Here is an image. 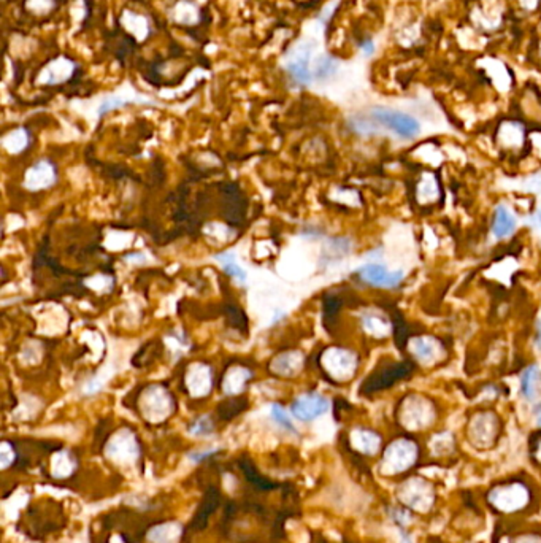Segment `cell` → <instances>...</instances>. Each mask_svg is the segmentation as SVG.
Instances as JSON below:
<instances>
[{
  "label": "cell",
  "instance_id": "16",
  "mask_svg": "<svg viewBox=\"0 0 541 543\" xmlns=\"http://www.w3.org/2000/svg\"><path fill=\"white\" fill-rule=\"evenodd\" d=\"M362 324H364V329L367 332L372 334L373 337H386L391 332L389 319L380 313H367L365 317L362 318Z\"/></svg>",
  "mask_w": 541,
  "mask_h": 543
},
{
  "label": "cell",
  "instance_id": "22",
  "mask_svg": "<svg viewBox=\"0 0 541 543\" xmlns=\"http://www.w3.org/2000/svg\"><path fill=\"white\" fill-rule=\"evenodd\" d=\"M272 418L275 420V422H277V425H279L281 427H284L286 431L295 432V426L292 425V420L289 418L288 411H286L281 405H273L272 407Z\"/></svg>",
  "mask_w": 541,
  "mask_h": 543
},
{
  "label": "cell",
  "instance_id": "15",
  "mask_svg": "<svg viewBox=\"0 0 541 543\" xmlns=\"http://www.w3.org/2000/svg\"><path fill=\"white\" fill-rule=\"evenodd\" d=\"M288 70L291 77L294 78L297 83L310 84L313 81V77H315L310 69V53L302 54V56L294 59V61H291L288 64Z\"/></svg>",
  "mask_w": 541,
  "mask_h": 543
},
{
  "label": "cell",
  "instance_id": "10",
  "mask_svg": "<svg viewBox=\"0 0 541 543\" xmlns=\"http://www.w3.org/2000/svg\"><path fill=\"white\" fill-rule=\"evenodd\" d=\"M497 432V418L492 413H481L478 416H475V420L472 422V427H470V434H472V438L478 443H489L492 442Z\"/></svg>",
  "mask_w": 541,
  "mask_h": 543
},
{
  "label": "cell",
  "instance_id": "24",
  "mask_svg": "<svg viewBox=\"0 0 541 543\" xmlns=\"http://www.w3.org/2000/svg\"><path fill=\"white\" fill-rule=\"evenodd\" d=\"M0 461H2V467L3 469H7V467L13 463L15 461V452L13 448L10 447V445L5 442L2 445V456H0Z\"/></svg>",
  "mask_w": 541,
  "mask_h": 543
},
{
  "label": "cell",
  "instance_id": "23",
  "mask_svg": "<svg viewBox=\"0 0 541 543\" xmlns=\"http://www.w3.org/2000/svg\"><path fill=\"white\" fill-rule=\"evenodd\" d=\"M189 431H191V434H194V436H208V434L213 432V422L208 420V416H203L196 422H192V426L189 427Z\"/></svg>",
  "mask_w": 541,
  "mask_h": 543
},
{
  "label": "cell",
  "instance_id": "9",
  "mask_svg": "<svg viewBox=\"0 0 541 543\" xmlns=\"http://www.w3.org/2000/svg\"><path fill=\"white\" fill-rule=\"evenodd\" d=\"M359 276L365 283L378 287H396L403 280V270H387L381 264H367L359 269Z\"/></svg>",
  "mask_w": 541,
  "mask_h": 543
},
{
  "label": "cell",
  "instance_id": "27",
  "mask_svg": "<svg viewBox=\"0 0 541 543\" xmlns=\"http://www.w3.org/2000/svg\"><path fill=\"white\" fill-rule=\"evenodd\" d=\"M532 221H533V224H535V226H537V227H541V210H538L537 213L533 215Z\"/></svg>",
  "mask_w": 541,
  "mask_h": 543
},
{
  "label": "cell",
  "instance_id": "26",
  "mask_svg": "<svg viewBox=\"0 0 541 543\" xmlns=\"http://www.w3.org/2000/svg\"><path fill=\"white\" fill-rule=\"evenodd\" d=\"M362 51H364L367 56H370L375 51V45H373V42H365L364 45H362Z\"/></svg>",
  "mask_w": 541,
  "mask_h": 543
},
{
  "label": "cell",
  "instance_id": "18",
  "mask_svg": "<svg viewBox=\"0 0 541 543\" xmlns=\"http://www.w3.org/2000/svg\"><path fill=\"white\" fill-rule=\"evenodd\" d=\"M181 528L175 523L161 524L158 528H154L149 534L151 543H176L180 540Z\"/></svg>",
  "mask_w": 541,
  "mask_h": 543
},
{
  "label": "cell",
  "instance_id": "29",
  "mask_svg": "<svg viewBox=\"0 0 541 543\" xmlns=\"http://www.w3.org/2000/svg\"><path fill=\"white\" fill-rule=\"evenodd\" d=\"M537 346L541 348V321H538V330H537Z\"/></svg>",
  "mask_w": 541,
  "mask_h": 543
},
{
  "label": "cell",
  "instance_id": "13",
  "mask_svg": "<svg viewBox=\"0 0 541 543\" xmlns=\"http://www.w3.org/2000/svg\"><path fill=\"white\" fill-rule=\"evenodd\" d=\"M440 197V186L434 173H424L416 186V199L421 204H432Z\"/></svg>",
  "mask_w": 541,
  "mask_h": 543
},
{
  "label": "cell",
  "instance_id": "20",
  "mask_svg": "<svg viewBox=\"0 0 541 543\" xmlns=\"http://www.w3.org/2000/svg\"><path fill=\"white\" fill-rule=\"evenodd\" d=\"M216 259H218L219 262L223 264V267H224V270L227 272V274L232 275V276H235V278L241 280V281L246 280L245 270H243L240 265L237 264V259H235L234 254H232V253H221V254H218V256H216Z\"/></svg>",
  "mask_w": 541,
  "mask_h": 543
},
{
  "label": "cell",
  "instance_id": "17",
  "mask_svg": "<svg viewBox=\"0 0 541 543\" xmlns=\"http://www.w3.org/2000/svg\"><path fill=\"white\" fill-rule=\"evenodd\" d=\"M500 142L506 148H515L521 146L524 142V129L519 123H505L500 127Z\"/></svg>",
  "mask_w": 541,
  "mask_h": 543
},
{
  "label": "cell",
  "instance_id": "28",
  "mask_svg": "<svg viewBox=\"0 0 541 543\" xmlns=\"http://www.w3.org/2000/svg\"><path fill=\"white\" fill-rule=\"evenodd\" d=\"M535 418H537L538 426H541V404L537 407V410H535Z\"/></svg>",
  "mask_w": 541,
  "mask_h": 543
},
{
  "label": "cell",
  "instance_id": "1",
  "mask_svg": "<svg viewBox=\"0 0 541 543\" xmlns=\"http://www.w3.org/2000/svg\"><path fill=\"white\" fill-rule=\"evenodd\" d=\"M418 459V447L414 442L407 438H398L392 442L384 452L381 463L383 474L397 475L400 472L408 470Z\"/></svg>",
  "mask_w": 541,
  "mask_h": 543
},
{
  "label": "cell",
  "instance_id": "14",
  "mask_svg": "<svg viewBox=\"0 0 541 543\" xmlns=\"http://www.w3.org/2000/svg\"><path fill=\"white\" fill-rule=\"evenodd\" d=\"M541 386V368L537 366H530L521 375V393L524 399L533 400L537 398Z\"/></svg>",
  "mask_w": 541,
  "mask_h": 543
},
{
  "label": "cell",
  "instance_id": "2",
  "mask_svg": "<svg viewBox=\"0 0 541 543\" xmlns=\"http://www.w3.org/2000/svg\"><path fill=\"white\" fill-rule=\"evenodd\" d=\"M435 420V409L429 399L423 395H410L400 407V421L411 431H419L430 426Z\"/></svg>",
  "mask_w": 541,
  "mask_h": 543
},
{
  "label": "cell",
  "instance_id": "19",
  "mask_svg": "<svg viewBox=\"0 0 541 543\" xmlns=\"http://www.w3.org/2000/svg\"><path fill=\"white\" fill-rule=\"evenodd\" d=\"M108 454H110L111 458L122 459V461L135 459L138 454L137 443H135V440H134V442L129 443L127 447H121L118 440H113V442L110 443V447H108Z\"/></svg>",
  "mask_w": 541,
  "mask_h": 543
},
{
  "label": "cell",
  "instance_id": "6",
  "mask_svg": "<svg viewBox=\"0 0 541 543\" xmlns=\"http://www.w3.org/2000/svg\"><path fill=\"white\" fill-rule=\"evenodd\" d=\"M410 353L423 366H434L445 356L441 341L432 335H418L410 340Z\"/></svg>",
  "mask_w": 541,
  "mask_h": 543
},
{
  "label": "cell",
  "instance_id": "11",
  "mask_svg": "<svg viewBox=\"0 0 541 543\" xmlns=\"http://www.w3.org/2000/svg\"><path fill=\"white\" fill-rule=\"evenodd\" d=\"M516 216L511 213V210L505 207V205H500L497 207L494 213V221H492V233H494L495 238H508L513 232L516 231Z\"/></svg>",
  "mask_w": 541,
  "mask_h": 543
},
{
  "label": "cell",
  "instance_id": "3",
  "mask_svg": "<svg viewBox=\"0 0 541 543\" xmlns=\"http://www.w3.org/2000/svg\"><path fill=\"white\" fill-rule=\"evenodd\" d=\"M372 118L373 121L392 130L394 134L402 139H414L421 132V124L418 123V119H414L403 112L376 107L372 110Z\"/></svg>",
  "mask_w": 541,
  "mask_h": 543
},
{
  "label": "cell",
  "instance_id": "5",
  "mask_svg": "<svg viewBox=\"0 0 541 543\" xmlns=\"http://www.w3.org/2000/svg\"><path fill=\"white\" fill-rule=\"evenodd\" d=\"M322 364L335 380H349L357 368V356L353 351L343 348H332L326 351Z\"/></svg>",
  "mask_w": 541,
  "mask_h": 543
},
{
  "label": "cell",
  "instance_id": "12",
  "mask_svg": "<svg viewBox=\"0 0 541 543\" xmlns=\"http://www.w3.org/2000/svg\"><path fill=\"white\" fill-rule=\"evenodd\" d=\"M351 442L357 452L364 454H375L380 449L381 437L369 429H356L351 434Z\"/></svg>",
  "mask_w": 541,
  "mask_h": 543
},
{
  "label": "cell",
  "instance_id": "7",
  "mask_svg": "<svg viewBox=\"0 0 541 543\" xmlns=\"http://www.w3.org/2000/svg\"><path fill=\"white\" fill-rule=\"evenodd\" d=\"M489 501L503 512H515L529 502V492L521 483H515V485L497 488L490 492Z\"/></svg>",
  "mask_w": 541,
  "mask_h": 543
},
{
  "label": "cell",
  "instance_id": "25",
  "mask_svg": "<svg viewBox=\"0 0 541 543\" xmlns=\"http://www.w3.org/2000/svg\"><path fill=\"white\" fill-rule=\"evenodd\" d=\"M214 453H216V449H212V452H205V453H194V454H191V459L192 461H202V459L210 458V456L214 454Z\"/></svg>",
  "mask_w": 541,
  "mask_h": 543
},
{
  "label": "cell",
  "instance_id": "4",
  "mask_svg": "<svg viewBox=\"0 0 541 543\" xmlns=\"http://www.w3.org/2000/svg\"><path fill=\"white\" fill-rule=\"evenodd\" d=\"M398 497L410 508L418 510V512H427L434 504V490L425 480L411 479L400 486Z\"/></svg>",
  "mask_w": 541,
  "mask_h": 543
},
{
  "label": "cell",
  "instance_id": "21",
  "mask_svg": "<svg viewBox=\"0 0 541 543\" xmlns=\"http://www.w3.org/2000/svg\"><path fill=\"white\" fill-rule=\"evenodd\" d=\"M337 67H338V64L333 57H330V56L319 57V61L316 64V70H315V77L318 80H326L330 77V75H333L335 72H337Z\"/></svg>",
  "mask_w": 541,
  "mask_h": 543
},
{
  "label": "cell",
  "instance_id": "8",
  "mask_svg": "<svg viewBox=\"0 0 541 543\" xmlns=\"http://www.w3.org/2000/svg\"><path fill=\"white\" fill-rule=\"evenodd\" d=\"M330 402L318 393H308L297 398L291 407L292 415L300 421H313L316 418L327 413Z\"/></svg>",
  "mask_w": 541,
  "mask_h": 543
}]
</instances>
